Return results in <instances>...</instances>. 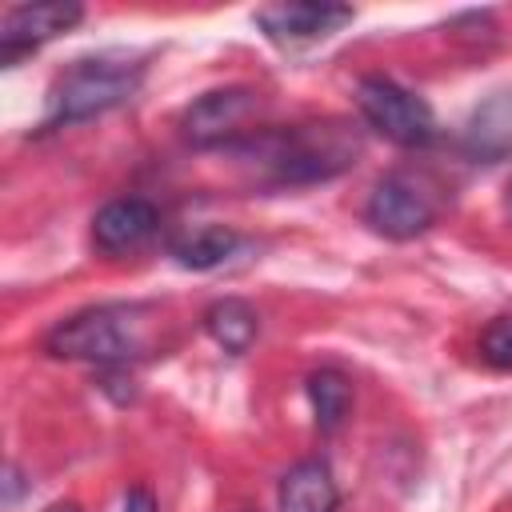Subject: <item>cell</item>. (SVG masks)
<instances>
[{
  "label": "cell",
  "mask_w": 512,
  "mask_h": 512,
  "mask_svg": "<svg viewBox=\"0 0 512 512\" xmlns=\"http://www.w3.org/2000/svg\"><path fill=\"white\" fill-rule=\"evenodd\" d=\"M48 512H80V508H76V504H52Z\"/></svg>",
  "instance_id": "e0dca14e"
},
{
  "label": "cell",
  "mask_w": 512,
  "mask_h": 512,
  "mask_svg": "<svg viewBox=\"0 0 512 512\" xmlns=\"http://www.w3.org/2000/svg\"><path fill=\"white\" fill-rule=\"evenodd\" d=\"M356 140L344 128H296L288 136H276V148L268 164L276 168V180H324L352 164Z\"/></svg>",
  "instance_id": "277c9868"
},
{
  "label": "cell",
  "mask_w": 512,
  "mask_h": 512,
  "mask_svg": "<svg viewBox=\"0 0 512 512\" xmlns=\"http://www.w3.org/2000/svg\"><path fill=\"white\" fill-rule=\"evenodd\" d=\"M84 8L72 0H44V4H16L8 8L0 24V60L12 64L24 52H36L40 44L56 40L60 32H72L80 24Z\"/></svg>",
  "instance_id": "8992f818"
},
{
  "label": "cell",
  "mask_w": 512,
  "mask_h": 512,
  "mask_svg": "<svg viewBox=\"0 0 512 512\" xmlns=\"http://www.w3.org/2000/svg\"><path fill=\"white\" fill-rule=\"evenodd\" d=\"M124 512H156L152 492H148V488H132V492L124 496Z\"/></svg>",
  "instance_id": "2e32d148"
},
{
  "label": "cell",
  "mask_w": 512,
  "mask_h": 512,
  "mask_svg": "<svg viewBox=\"0 0 512 512\" xmlns=\"http://www.w3.org/2000/svg\"><path fill=\"white\" fill-rule=\"evenodd\" d=\"M480 356L492 368H512V312L488 320V328L480 332Z\"/></svg>",
  "instance_id": "9a60e30c"
},
{
  "label": "cell",
  "mask_w": 512,
  "mask_h": 512,
  "mask_svg": "<svg viewBox=\"0 0 512 512\" xmlns=\"http://www.w3.org/2000/svg\"><path fill=\"white\" fill-rule=\"evenodd\" d=\"M252 20L260 24V32L272 44H308V40H324V36L340 32L352 20V8L296 0V4H264V8H256Z\"/></svg>",
  "instance_id": "ba28073f"
},
{
  "label": "cell",
  "mask_w": 512,
  "mask_h": 512,
  "mask_svg": "<svg viewBox=\"0 0 512 512\" xmlns=\"http://www.w3.org/2000/svg\"><path fill=\"white\" fill-rule=\"evenodd\" d=\"M156 224H160L156 204H148L140 196H120V200H108L92 216V244L108 256H120V252L140 248L156 232Z\"/></svg>",
  "instance_id": "9c48e42d"
},
{
  "label": "cell",
  "mask_w": 512,
  "mask_h": 512,
  "mask_svg": "<svg viewBox=\"0 0 512 512\" xmlns=\"http://www.w3.org/2000/svg\"><path fill=\"white\" fill-rule=\"evenodd\" d=\"M308 400H312L316 424H320L324 432H332V428L344 424V416H348V408H352V384H348L344 372L320 368V372L308 376Z\"/></svg>",
  "instance_id": "5bb4252c"
},
{
  "label": "cell",
  "mask_w": 512,
  "mask_h": 512,
  "mask_svg": "<svg viewBox=\"0 0 512 512\" xmlns=\"http://www.w3.org/2000/svg\"><path fill=\"white\" fill-rule=\"evenodd\" d=\"M204 328H208V336H212L224 352L240 356V352L252 348V340H256V332H260V316H256V308H252L248 300L224 296V300H216V304L204 312Z\"/></svg>",
  "instance_id": "7c38bea8"
},
{
  "label": "cell",
  "mask_w": 512,
  "mask_h": 512,
  "mask_svg": "<svg viewBox=\"0 0 512 512\" xmlns=\"http://www.w3.org/2000/svg\"><path fill=\"white\" fill-rule=\"evenodd\" d=\"M236 248H240V236H236L232 228H224V224H204V228L184 232V236L172 244V256H176V264H184V268L208 272V268H220Z\"/></svg>",
  "instance_id": "4fadbf2b"
},
{
  "label": "cell",
  "mask_w": 512,
  "mask_h": 512,
  "mask_svg": "<svg viewBox=\"0 0 512 512\" xmlns=\"http://www.w3.org/2000/svg\"><path fill=\"white\" fill-rule=\"evenodd\" d=\"M508 204H512V196H508Z\"/></svg>",
  "instance_id": "ac0fdd59"
},
{
  "label": "cell",
  "mask_w": 512,
  "mask_h": 512,
  "mask_svg": "<svg viewBox=\"0 0 512 512\" xmlns=\"http://www.w3.org/2000/svg\"><path fill=\"white\" fill-rule=\"evenodd\" d=\"M256 112H260V96L252 88H220V92H204L184 112L180 128L196 148H212V144H228L232 136H240Z\"/></svg>",
  "instance_id": "52a82bcc"
},
{
  "label": "cell",
  "mask_w": 512,
  "mask_h": 512,
  "mask_svg": "<svg viewBox=\"0 0 512 512\" xmlns=\"http://www.w3.org/2000/svg\"><path fill=\"white\" fill-rule=\"evenodd\" d=\"M156 308L148 304H96L68 320H60L44 348L60 360H92V364H128L152 344Z\"/></svg>",
  "instance_id": "6da1fadb"
},
{
  "label": "cell",
  "mask_w": 512,
  "mask_h": 512,
  "mask_svg": "<svg viewBox=\"0 0 512 512\" xmlns=\"http://www.w3.org/2000/svg\"><path fill=\"white\" fill-rule=\"evenodd\" d=\"M364 220L380 236L412 240V236H420V232H428L436 224V196L420 180L396 172V176H384L372 188V196L364 204Z\"/></svg>",
  "instance_id": "5b68a950"
},
{
  "label": "cell",
  "mask_w": 512,
  "mask_h": 512,
  "mask_svg": "<svg viewBox=\"0 0 512 512\" xmlns=\"http://www.w3.org/2000/svg\"><path fill=\"white\" fill-rule=\"evenodd\" d=\"M280 512H336L340 508V492L336 480L328 472L324 460H300L280 476V492H276Z\"/></svg>",
  "instance_id": "30bf717a"
},
{
  "label": "cell",
  "mask_w": 512,
  "mask_h": 512,
  "mask_svg": "<svg viewBox=\"0 0 512 512\" xmlns=\"http://www.w3.org/2000/svg\"><path fill=\"white\" fill-rule=\"evenodd\" d=\"M468 152L484 156V160H500L504 152H512V92H492L468 120Z\"/></svg>",
  "instance_id": "8fae6325"
},
{
  "label": "cell",
  "mask_w": 512,
  "mask_h": 512,
  "mask_svg": "<svg viewBox=\"0 0 512 512\" xmlns=\"http://www.w3.org/2000/svg\"><path fill=\"white\" fill-rule=\"evenodd\" d=\"M356 104L368 128H376L384 140L400 148H420L436 136V116L428 100H420L416 92H408L388 76H364L356 84Z\"/></svg>",
  "instance_id": "3957f363"
},
{
  "label": "cell",
  "mask_w": 512,
  "mask_h": 512,
  "mask_svg": "<svg viewBox=\"0 0 512 512\" xmlns=\"http://www.w3.org/2000/svg\"><path fill=\"white\" fill-rule=\"evenodd\" d=\"M144 68L128 56H88L76 60L72 68H64L48 92V116L44 124H76L88 116H100L124 100L136 96Z\"/></svg>",
  "instance_id": "7a4b0ae2"
}]
</instances>
